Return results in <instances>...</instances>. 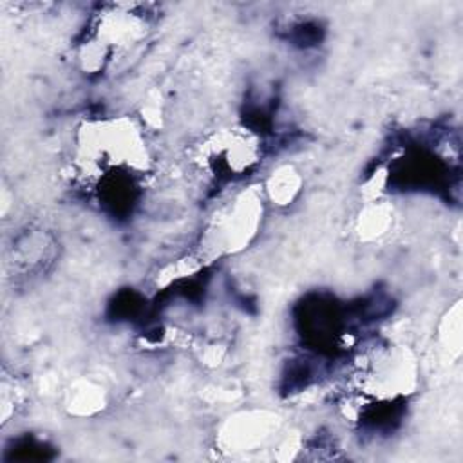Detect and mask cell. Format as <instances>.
I'll return each instance as SVG.
<instances>
[{"instance_id":"cell-1","label":"cell","mask_w":463,"mask_h":463,"mask_svg":"<svg viewBox=\"0 0 463 463\" xmlns=\"http://www.w3.org/2000/svg\"><path fill=\"white\" fill-rule=\"evenodd\" d=\"M72 161L87 175L110 172L139 175L150 166V150L141 127L132 118H94L78 125Z\"/></svg>"},{"instance_id":"cell-2","label":"cell","mask_w":463,"mask_h":463,"mask_svg":"<svg viewBox=\"0 0 463 463\" xmlns=\"http://www.w3.org/2000/svg\"><path fill=\"white\" fill-rule=\"evenodd\" d=\"M260 186H248L222 201L208 217L199 242V260H217L246 250L264 219Z\"/></svg>"},{"instance_id":"cell-3","label":"cell","mask_w":463,"mask_h":463,"mask_svg":"<svg viewBox=\"0 0 463 463\" xmlns=\"http://www.w3.org/2000/svg\"><path fill=\"white\" fill-rule=\"evenodd\" d=\"M146 34V18L134 5L119 4L101 13L92 34L81 43L78 58L87 72L103 71L118 52L141 42Z\"/></svg>"},{"instance_id":"cell-4","label":"cell","mask_w":463,"mask_h":463,"mask_svg":"<svg viewBox=\"0 0 463 463\" xmlns=\"http://www.w3.org/2000/svg\"><path fill=\"white\" fill-rule=\"evenodd\" d=\"M418 362L405 345H380L373 349L360 371L362 391L374 400H396L414 392Z\"/></svg>"},{"instance_id":"cell-5","label":"cell","mask_w":463,"mask_h":463,"mask_svg":"<svg viewBox=\"0 0 463 463\" xmlns=\"http://www.w3.org/2000/svg\"><path fill=\"white\" fill-rule=\"evenodd\" d=\"M260 154L259 136L244 127L219 128L199 146L201 166L217 179H235L250 174L259 165Z\"/></svg>"},{"instance_id":"cell-6","label":"cell","mask_w":463,"mask_h":463,"mask_svg":"<svg viewBox=\"0 0 463 463\" xmlns=\"http://www.w3.org/2000/svg\"><path fill=\"white\" fill-rule=\"evenodd\" d=\"M279 418L266 411H248L230 418L221 432L219 443L232 452H255L259 449H282L284 441H277Z\"/></svg>"},{"instance_id":"cell-7","label":"cell","mask_w":463,"mask_h":463,"mask_svg":"<svg viewBox=\"0 0 463 463\" xmlns=\"http://www.w3.org/2000/svg\"><path fill=\"white\" fill-rule=\"evenodd\" d=\"M109 403L107 389L92 378H78L65 391V409L71 416L90 418Z\"/></svg>"},{"instance_id":"cell-8","label":"cell","mask_w":463,"mask_h":463,"mask_svg":"<svg viewBox=\"0 0 463 463\" xmlns=\"http://www.w3.org/2000/svg\"><path fill=\"white\" fill-rule=\"evenodd\" d=\"M304 177L295 165H279L260 184L266 203L275 206H289L302 192Z\"/></svg>"},{"instance_id":"cell-9","label":"cell","mask_w":463,"mask_h":463,"mask_svg":"<svg viewBox=\"0 0 463 463\" xmlns=\"http://www.w3.org/2000/svg\"><path fill=\"white\" fill-rule=\"evenodd\" d=\"M392 226V206L387 201L373 199L364 204L356 217V233L364 241H376Z\"/></svg>"}]
</instances>
